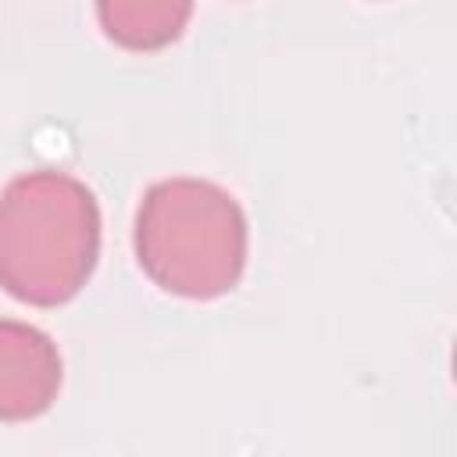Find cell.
Returning a JSON list of instances; mask_svg holds the SVG:
<instances>
[{"label": "cell", "mask_w": 457, "mask_h": 457, "mask_svg": "<svg viewBox=\"0 0 457 457\" xmlns=\"http://www.w3.org/2000/svg\"><path fill=\"white\" fill-rule=\"evenodd\" d=\"M189 14L193 0H96L104 36L136 54L171 46L189 25Z\"/></svg>", "instance_id": "obj_4"}, {"label": "cell", "mask_w": 457, "mask_h": 457, "mask_svg": "<svg viewBox=\"0 0 457 457\" xmlns=\"http://www.w3.org/2000/svg\"><path fill=\"white\" fill-rule=\"evenodd\" d=\"M100 257V207L86 182L39 168L0 193V289L32 307L79 296Z\"/></svg>", "instance_id": "obj_1"}, {"label": "cell", "mask_w": 457, "mask_h": 457, "mask_svg": "<svg viewBox=\"0 0 457 457\" xmlns=\"http://www.w3.org/2000/svg\"><path fill=\"white\" fill-rule=\"evenodd\" d=\"M132 243L154 286L186 300H214L243 278L246 214L207 179H164L146 189Z\"/></svg>", "instance_id": "obj_2"}, {"label": "cell", "mask_w": 457, "mask_h": 457, "mask_svg": "<svg viewBox=\"0 0 457 457\" xmlns=\"http://www.w3.org/2000/svg\"><path fill=\"white\" fill-rule=\"evenodd\" d=\"M57 343L29 321L0 318V421H32L61 393Z\"/></svg>", "instance_id": "obj_3"}]
</instances>
